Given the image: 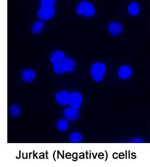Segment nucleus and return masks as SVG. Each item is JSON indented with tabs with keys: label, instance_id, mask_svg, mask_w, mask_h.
<instances>
[{
	"label": "nucleus",
	"instance_id": "f257e3e1",
	"mask_svg": "<svg viewBox=\"0 0 150 167\" xmlns=\"http://www.w3.org/2000/svg\"><path fill=\"white\" fill-rule=\"evenodd\" d=\"M106 70V66L104 63L97 62L95 63L91 68V75L95 81L99 82L104 78V74Z\"/></svg>",
	"mask_w": 150,
	"mask_h": 167
},
{
	"label": "nucleus",
	"instance_id": "f03ea898",
	"mask_svg": "<svg viewBox=\"0 0 150 167\" xmlns=\"http://www.w3.org/2000/svg\"><path fill=\"white\" fill-rule=\"evenodd\" d=\"M76 13L78 15L90 17L93 16L96 13V10L93 5L90 3L82 1L79 3L77 9Z\"/></svg>",
	"mask_w": 150,
	"mask_h": 167
},
{
	"label": "nucleus",
	"instance_id": "7ed1b4c3",
	"mask_svg": "<svg viewBox=\"0 0 150 167\" xmlns=\"http://www.w3.org/2000/svg\"><path fill=\"white\" fill-rule=\"evenodd\" d=\"M56 11L54 8L52 9H41L37 12V16L39 18L43 21H48L52 19L55 15Z\"/></svg>",
	"mask_w": 150,
	"mask_h": 167
},
{
	"label": "nucleus",
	"instance_id": "20e7f679",
	"mask_svg": "<svg viewBox=\"0 0 150 167\" xmlns=\"http://www.w3.org/2000/svg\"><path fill=\"white\" fill-rule=\"evenodd\" d=\"M70 93L67 91H63L57 93L55 95V100L59 104L65 106L69 104Z\"/></svg>",
	"mask_w": 150,
	"mask_h": 167
},
{
	"label": "nucleus",
	"instance_id": "39448f33",
	"mask_svg": "<svg viewBox=\"0 0 150 167\" xmlns=\"http://www.w3.org/2000/svg\"><path fill=\"white\" fill-rule=\"evenodd\" d=\"M108 30L111 35L113 37L119 36L123 31V26L117 22L113 21L108 25Z\"/></svg>",
	"mask_w": 150,
	"mask_h": 167
},
{
	"label": "nucleus",
	"instance_id": "423d86ee",
	"mask_svg": "<svg viewBox=\"0 0 150 167\" xmlns=\"http://www.w3.org/2000/svg\"><path fill=\"white\" fill-rule=\"evenodd\" d=\"M83 101V97L81 94L77 92L70 93L69 104L71 106L75 108H79Z\"/></svg>",
	"mask_w": 150,
	"mask_h": 167
},
{
	"label": "nucleus",
	"instance_id": "0eeeda50",
	"mask_svg": "<svg viewBox=\"0 0 150 167\" xmlns=\"http://www.w3.org/2000/svg\"><path fill=\"white\" fill-rule=\"evenodd\" d=\"M21 77L23 82L25 83H31L36 78V71L31 68L25 69L22 72Z\"/></svg>",
	"mask_w": 150,
	"mask_h": 167
},
{
	"label": "nucleus",
	"instance_id": "6e6552de",
	"mask_svg": "<svg viewBox=\"0 0 150 167\" xmlns=\"http://www.w3.org/2000/svg\"><path fill=\"white\" fill-rule=\"evenodd\" d=\"M63 115L66 119L70 121H74L78 118L79 112L78 109L71 107L65 109L63 111Z\"/></svg>",
	"mask_w": 150,
	"mask_h": 167
},
{
	"label": "nucleus",
	"instance_id": "1a4fd4ad",
	"mask_svg": "<svg viewBox=\"0 0 150 167\" xmlns=\"http://www.w3.org/2000/svg\"><path fill=\"white\" fill-rule=\"evenodd\" d=\"M66 57L65 53L62 51H55L50 55V61L53 64L62 63Z\"/></svg>",
	"mask_w": 150,
	"mask_h": 167
},
{
	"label": "nucleus",
	"instance_id": "9d476101",
	"mask_svg": "<svg viewBox=\"0 0 150 167\" xmlns=\"http://www.w3.org/2000/svg\"><path fill=\"white\" fill-rule=\"evenodd\" d=\"M132 69L128 66H123L119 68L118 70V76L122 79H127L131 77L132 75Z\"/></svg>",
	"mask_w": 150,
	"mask_h": 167
},
{
	"label": "nucleus",
	"instance_id": "9b49d317",
	"mask_svg": "<svg viewBox=\"0 0 150 167\" xmlns=\"http://www.w3.org/2000/svg\"><path fill=\"white\" fill-rule=\"evenodd\" d=\"M63 64L65 72L71 73L75 69V62L73 59L66 57L63 62Z\"/></svg>",
	"mask_w": 150,
	"mask_h": 167
},
{
	"label": "nucleus",
	"instance_id": "f8f14e48",
	"mask_svg": "<svg viewBox=\"0 0 150 167\" xmlns=\"http://www.w3.org/2000/svg\"><path fill=\"white\" fill-rule=\"evenodd\" d=\"M21 109L18 105L14 104L12 105L9 110V114L12 118H16L21 115Z\"/></svg>",
	"mask_w": 150,
	"mask_h": 167
},
{
	"label": "nucleus",
	"instance_id": "ddd939ff",
	"mask_svg": "<svg viewBox=\"0 0 150 167\" xmlns=\"http://www.w3.org/2000/svg\"><path fill=\"white\" fill-rule=\"evenodd\" d=\"M127 10H128V12L129 13V14H130L133 16L138 15L140 11L139 5L138 3L135 2L130 3L128 7Z\"/></svg>",
	"mask_w": 150,
	"mask_h": 167
},
{
	"label": "nucleus",
	"instance_id": "4468645a",
	"mask_svg": "<svg viewBox=\"0 0 150 167\" xmlns=\"http://www.w3.org/2000/svg\"><path fill=\"white\" fill-rule=\"evenodd\" d=\"M44 28H45V24L43 21H36L32 27V32L36 34H40L43 30Z\"/></svg>",
	"mask_w": 150,
	"mask_h": 167
},
{
	"label": "nucleus",
	"instance_id": "2eb2a0df",
	"mask_svg": "<svg viewBox=\"0 0 150 167\" xmlns=\"http://www.w3.org/2000/svg\"><path fill=\"white\" fill-rule=\"evenodd\" d=\"M56 127L59 131L61 132L65 131L68 129L69 123L66 119H60L57 122Z\"/></svg>",
	"mask_w": 150,
	"mask_h": 167
},
{
	"label": "nucleus",
	"instance_id": "dca6fc26",
	"mask_svg": "<svg viewBox=\"0 0 150 167\" xmlns=\"http://www.w3.org/2000/svg\"><path fill=\"white\" fill-rule=\"evenodd\" d=\"M56 1L54 0H42L40 5L43 9H52L55 6Z\"/></svg>",
	"mask_w": 150,
	"mask_h": 167
},
{
	"label": "nucleus",
	"instance_id": "f3484780",
	"mask_svg": "<svg viewBox=\"0 0 150 167\" xmlns=\"http://www.w3.org/2000/svg\"><path fill=\"white\" fill-rule=\"evenodd\" d=\"M82 136L78 132H74L69 136V140L72 143H80L82 141Z\"/></svg>",
	"mask_w": 150,
	"mask_h": 167
},
{
	"label": "nucleus",
	"instance_id": "a211bd4d",
	"mask_svg": "<svg viewBox=\"0 0 150 167\" xmlns=\"http://www.w3.org/2000/svg\"><path fill=\"white\" fill-rule=\"evenodd\" d=\"M53 70L55 73L61 75L65 73V68L62 63H56L53 66Z\"/></svg>",
	"mask_w": 150,
	"mask_h": 167
},
{
	"label": "nucleus",
	"instance_id": "6ab92c4d",
	"mask_svg": "<svg viewBox=\"0 0 150 167\" xmlns=\"http://www.w3.org/2000/svg\"><path fill=\"white\" fill-rule=\"evenodd\" d=\"M142 140L141 138H135L133 139V140L131 141V143H142Z\"/></svg>",
	"mask_w": 150,
	"mask_h": 167
}]
</instances>
